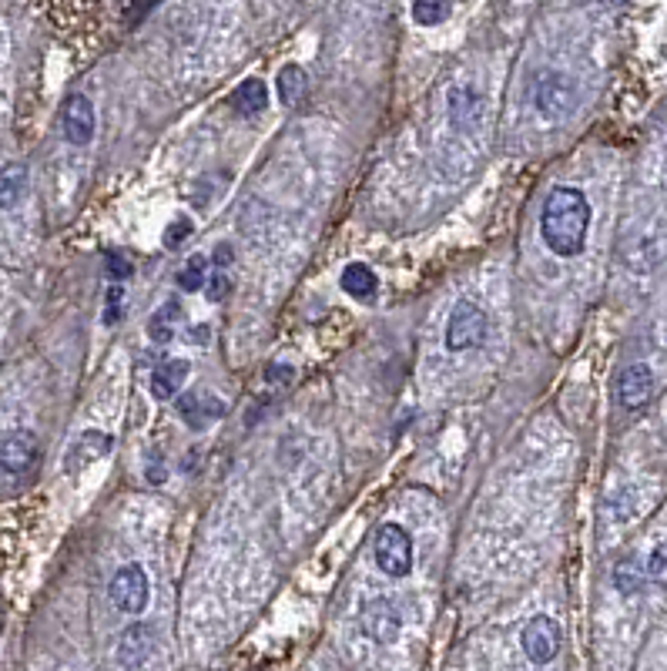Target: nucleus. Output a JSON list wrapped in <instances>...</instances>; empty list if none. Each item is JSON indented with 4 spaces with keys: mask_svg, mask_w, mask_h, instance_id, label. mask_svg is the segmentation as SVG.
<instances>
[{
    "mask_svg": "<svg viewBox=\"0 0 667 671\" xmlns=\"http://www.w3.org/2000/svg\"><path fill=\"white\" fill-rule=\"evenodd\" d=\"M587 229H590V206H587L584 192H577L570 186H557L547 196L544 216H540L544 246L560 259H574V256H580V249L587 242Z\"/></svg>",
    "mask_w": 667,
    "mask_h": 671,
    "instance_id": "obj_1",
    "label": "nucleus"
},
{
    "mask_svg": "<svg viewBox=\"0 0 667 671\" xmlns=\"http://www.w3.org/2000/svg\"><path fill=\"white\" fill-rule=\"evenodd\" d=\"M489 336V319L486 312L469 302V299H459L449 312V322H446V350L449 353H466V350H479Z\"/></svg>",
    "mask_w": 667,
    "mask_h": 671,
    "instance_id": "obj_2",
    "label": "nucleus"
},
{
    "mask_svg": "<svg viewBox=\"0 0 667 671\" xmlns=\"http://www.w3.org/2000/svg\"><path fill=\"white\" fill-rule=\"evenodd\" d=\"M376 564L386 578H406L413 571V538L403 524L386 521L376 531Z\"/></svg>",
    "mask_w": 667,
    "mask_h": 671,
    "instance_id": "obj_3",
    "label": "nucleus"
},
{
    "mask_svg": "<svg viewBox=\"0 0 667 671\" xmlns=\"http://www.w3.org/2000/svg\"><path fill=\"white\" fill-rule=\"evenodd\" d=\"M534 108L547 118V121H560L577 108V88L567 74H540L537 88H534Z\"/></svg>",
    "mask_w": 667,
    "mask_h": 671,
    "instance_id": "obj_4",
    "label": "nucleus"
},
{
    "mask_svg": "<svg viewBox=\"0 0 667 671\" xmlns=\"http://www.w3.org/2000/svg\"><path fill=\"white\" fill-rule=\"evenodd\" d=\"M108 594H111V601H114L118 611H124V614H141L144 604H148V594H151V584H148L144 568H138V564L118 568V574L111 578Z\"/></svg>",
    "mask_w": 667,
    "mask_h": 671,
    "instance_id": "obj_5",
    "label": "nucleus"
},
{
    "mask_svg": "<svg viewBox=\"0 0 667 671\" xmlns=\"http://www.w3.org/2000/svg\"><path fill=\"white\" fill-rule=\"evenodd\" d=\"M560 641H564L560 624H557L554 618H547V614L530 618V621L524 624V631H521V644H524V651H527V658H530L534 664L554 661L557 651H560Z\"/></svg>",
    "mask_w": 667,
    "mask_h": 671,
    "instance_id": "obj_6",
    "label": "nucleus"
},
{
    "mask_svg": "<svg viewBox=\"0 0 667 671\" xmlns=\"http://www.w3.org/2000/svg\"><path fill=\"white\" fill-rule=\"evenodd\" d=\"M446 108H449V121L459 131H469L479 124L483 118V94L473 84H453L446 91Z\"/></svg>",
    "mask_w": 667,
    "mask_h": 671,
    "instance_id": "obj_7",
    "label": "nucleus"
},
{
    "mask_svg": "<svg viewBox=\"0 0 667 671\" xmlns=\"http://www.w3.org/2000/svg\"><path fill=\"white\" fill-rule=\"evenodd\" d=\"M363 631H366L376 644H390V641H396L400 631H403V618H400L396 604L386 601V598L373 601V604L363 611Z\"/></svg>",
    "mask_w": 667,
    "mask_h": 671,
    "instance_id": "obj_8",
    "label": "nucleus"
},
{
    "mask_svg": "<svg viewBox=\"0 0 667 671\" xmlns=\"http://www.w3.org/2000/svg\"><path fill=\"white\" fill-rule=\"evenodd\" d=\"M34 460H38V440L28 430H18L0 443V470L11 473V477L28 473L34 467Z\"/></svg>",
    "mask_w": 667,
    "mask_h": 671,
    "instance_id": "obj_9",
    "label": "nucleus"
},
{
    "mask_svg": "<svg viewBox=\"0 0 667 671\" xmlns=\"http://www.w3.org/2000/svg\"><path fill=\"white\" fill-rule=\"evenodd\" d=\"M61 128L71 144H88L94 138V108L84 94H71L61 111Z\"/></svg>",
    "mask_w": 667,
    "mask_h": 671,
    "instance_id": "obj_10",
    "label": "nucleus"
},
{
    "mask_svg": "<svg viewBox=\"0 0 667 671\" xmlns=\"http://www.w3.org/2000/svg\"><path fill=\"white\" fill-rule=\"evenodd\" d=\"M617 397L624 410H640L654 397V373L644 363H630L617 380Z\"/></svg>",
    "mask_w": 667,
    "mask_h": 671,
    "instance_id": "obj_11",
    "label": "nucleus"
},
{
    "mask_svg": "<svg viewBox=\"0 0 667 671\" xmlns=\"http://www.w3.org/2000/svg\"><path fill=\"white\" fill-rule=\"evenodd\" d=\"M111 433H101V430H88V433H81L74 443H71V450H68V457H64V470L68 473H78V470H84L88 463H94V460H101L104 453H111Z\"/></svg>",
    "mask_w": 667,
    "mask_h": 671,
    "instance_id": "obj_12",
    "label": "nucleus"
},
{
    "mask_svg": "<svg viewBox=\"0 0 667 671\" xmlns=\"http://www.w3.org/2000/svg\"><path fill=\"white\" fill-rule=\"evenodd\" d=\"M151 648H154V631H151V624L138 621L118 641V664L121 668H138V664L148 661Z\"/></svg>",
    "mask_w": 667,
    "mask_h": 671,
    "instance_id": "obj_13",
    "label": "nucleus"
},
{
    "mask_svg": "<svg viewBox=\"0 0 667 671\" xmlns=\"http://www.w3.org/2000/svg\"><path fill=\"white\" fill-rule=\"evenodd\" d=\"M189 373H192V363H189V360H169V363H161V367L154 370V377H151V393H154V400H172V397L182 390V383L189 380Z\"/></svg>",
    "mask_w": 667,
    "mask_h": 671,
    "instance_id": "obj_14",
    "label": "nucleus"
},
{
    "mask_svg": "<svg viewBox=\"0 0 667 671\" xmlns=\"http://www.w3.org/2000/svg\"><path fill=\"white\" fill-rule=\"evenodd\" d=\"M179 413H182V420L185 423H192L195 430H202L209 420H219V417H225V403L222 400H215V397H182L179 400Z\"/></svg>",
    "mask_w": 667,
    "mask_h": 671,
    "instance_id": "obj_15",
    "label": "nucleus"
},
{
    "mask_svg": "<svg viewBox=\"0 0 667 671\" xmlns=\"http://www.w3.org/2000/svg\"><path fill=\"white\" fill-rule=\"evenodd\" d=\"M232 108L245 118H255L269 108V88L259 78H249L245 84H239L232 91Z\"/></svg>",
    "mask_w": 667,
    "mask_h": 671,
    "instance_id": "obj_16",
    "label": "nucleus"
},
{
    "mask_svg": "<svg viewBox=\"0 0 667 671\" xmlns=\"http://www.w3.org/2000/svg\"><path fill=\"white\" fill-rule=\"evenodd\" d=\"M28 192V168L24 164H4L0 168V209H14Z\"/></svg>",
    "mask_w": 667,
    "mask_h": 671,
    "instance_id": "obj_17",
    "label": "nucleus"
},
{
    "mask_svg": "<svg viewBox=\"0 0 667 671\" xmlns=\"http://www.w3.org/2000/svg\"><path fill=\"white\" fill-rule=\"evenodd\" d=\"M343 289H346L353 299H373L376 289H380V279H376V272H373L366 262H353V266H346V272H343Z\"/></svg>",
    "mask_w": 667,
    "mask_h": 671,
    "instance_id": "obj_18",
    "label": "nucleus"
},
{
    "mask_svg": "<svg viewBox=\"0 0 667 671\" xmlns=\"http://www.w3.org/2000/svg\"><path fill=\"white\" fill-rule=\"evenodd\" d=\"M182 316V306L172 299V302H164L154 316H151V322H148V336L154 343H172L175 340V329H172V322Z\"/></svg>",
    "mask_w": 667,
    "mask_h": 671,
    "instance_id": "obj_19",
    "label": "nucleus"
},
{
    "mask_svg": "<svg viewBox=\"0 0 667 671\" xmlns=\"http://www.w3.org/2000/svg\"><path fill=\"white\" fill-rule=\"evenodd\" d=\"M275 91H279V101H282L285 108L299 104V98H302V91H305V71H302L299 64H285V68L279 71V78H275Z\"/></svg>",
    "mask_w": 667,
    "mask_h": 671,
    "instance_id": "obj_20",
    "label": "nucleus"
},
{
    "mask_svg": "<svg viewBox=\"0 0 667 671\" xmlns=\"http://www.w3.org/2000/svg\"><path fill=\"white\" fill-rule=\"evenodd\" d=\"M644 581H647V571L637 568L634 558H627V561H620V564L614 568V584H617L620 594H637V591L644 588Z\"/></svg>",
    "mask_w": 667,
    "mask_h": 671,
    "instance_id": "obj_21",
    "label": "nucleus"
},
{
    "mask_svg": "<svg viewBox=\"0 0 667 671\" xmlns=\"http://www.w3.org/2000/svg\"><path fill=\"white\" fill-rule=\"evenodd\" d=\"M449 18V0H413V21L423 28H436Z\"/></svg>",
    "mask_w": 667,
    "mask_h": 671,
    "instance_id": "obj_22",
    "label": "nucleus"
},
{
    "mask_svg": "<svg viewBox=\"0 0 667 671\" xmlns=\"http://www.w3.org/2000/svg\"><path fill=\"white\" fill-rule=\"evenodd\" d=\"M209 269V259L205 256H192L185 266H182V272H179V286L185 289V292H199V289H205V272Z\"/></svg>",
    "mask_w": 667,
    "mask_h": 671,
    "instance_id": "obj_23",
    "label": "nucleus"
},
{
    "mask_svg": "<svg viewBox=\"0 0 667 671\" xmlns=\"http://www.w3.org/2000/svg\"><path fill=\"white\" fill-rule=\"evenodd\" d=\"M647 578L660 588H667V541H660L647 558Z\"/></svg>",
    "mask_w": 667,
    "mask_h": 671,
    "instance_id": "obj_24",
    "label": "nucleus"
},
{
    "mask_svg": "<svg viewBox=\"0 0 667 671\" xmlns=\"http://www.w3.org/2000/svg\"><path fill=\"white\" fill-rule=\"evenodd\" d=\"M192 236V219H175L169 229H164V246H182L185 239Z\"/></svg>",
    "mask_w": 667,
    "mask_h": 671,
    "instance_id": "obj_25",
    "label": "nucleus"
},
{
    "mask_svg": "<svg viewBox=\"0 0 667 671\" xmlns=\"http://www.w3.org/2000/svg\"><path fill=\"white\" fill-rule=\"evenodd\" d=\"M121 302H124L121 286H111V289H108V309H104V322H108V326H114V322L121 319Z\"/></svg>",
    "mask_w": 667,
    "mask_h": 671,
    "instance_id": "obj_26",
    "label": "nucleus"
},
{
    "mask_svg": "<svg viewBox=\"0 0 667 671\" xmlns=\"http://www.w3.org/2000/svg\"><path fill=\"white\" fill-rule=\"evenodd\" d=\"M229 289H232V282H229V276L219 269L215 276H212V282H209V299L212 302H222L225 296H229Z\"/></svg>",
    "mask_w": 667,
    "mask_h": 671,
    "instance_id": "obj_27",
    "label": "nucleus"
},
{
    "mask_svg": "<svg viewBox=\"0 0 667 671\" xmlns=\"http://www.w3.org/2000/svg\"><path fill=\"white\" fill-rule=\"evenodd\" d=\"M108 276H111V279H118V282H121V279H128V276H131V262H128L124 256H118V252H114V256H108Z\"/></svg>",
    "mask_w": 667,
    "mask_h": 671,
    "instance_id": "obj_28",
    "label": "nucleus"
},
{
    "mask_svg": "<svg viewBox=\"0 0 667 671\" xmlns=\"http://www.w3.org/2000/svg\"><path fill=\"white\" fill-rule=\"evenodd\" d=\"M292 377H295V370H292V367H282V363H275V367H269V370H265L269 387H272V383H275V387H285Z\"/></svg>",
    "mask_w": 667,
    "mask_h": 671,
    "instance_id": "obj_29",
    "label": "nucleus"
},
{
    "mask_svg": "<svg viewBox=\"0 0 667 671\" xmlns=\"http://www.w3.org/2000/svg\"><path fill=\"white\" fill-rule=\"evenodd\" d=\"M164 477H169V470H164L158 460H151V463H148V480H151V483H164Z\"/></svg>",
    "mask_w": 667,
    "mask_h": 671,
    "instance_id": "obj_30",
    "label": "nucleus"
},
{
    "mask_svg": "<svg viewBox=\"0 0 667 671\" xmlns=\"http://www.w3.org/2000/svg\"><path fill=\"white\" fill-rule=\"evenodd\" d=\"M189 340H195V343H209V326H195V329H189Z\"/></svg>",
    "mask_w": 667,
    "mask_h": 671,
    "instance_id": "obj_31",
    "label": "nucleus"
},
{
    "mask_svg": "<svg viewBox=\"0 0 667 671\" xmlns=\"http://www.w3.org/2000/svg\"><path fill=\"white\" fill-rule=\"evenodd\" d=\"M229 262H232V249H229V246L215 249V266H219V269H225Z\"/></svg>",
    "mask_w": 667,
    "mask_h": 671,
    "instance_id": "obj_32",
    "label": "nucleus"
}]
</instances>
